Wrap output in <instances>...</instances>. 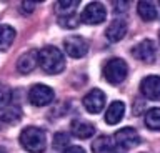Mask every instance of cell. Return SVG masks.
<instances>
[{"label":"cell","instance_id":"obj_10","mask_svg":"<svg viewBox=\"0 0 160 153\" xmlns=\"http://www.w3.org/2000/svg\"><path fill=\"white\" fill-rule=\"evenodd\" d=\"M140 90L148 100H160V77L148 75L140 83Z\"/></svg>","mask_w":160,"mask_h":153},{"label":"cell","instance_id":"obj_18","mask_svg":"<svg viewBox=\"0 0 160 153\" xmlns=\"http://www.w3.org/2000/svg\"><path fill=\"white\" fill-rule=\"evenodd\" d=\"M145 125L150 130H160V108H152L145 113Z\"/></svg>","mask_w":160,"mask_h":153},{"label":"cell","instance_id":"obj_9","mask_svg":"<svg viewBox=\"0 0 160 153\" xmlns=\"http://www.w3.org/2000/svg\"><path fill=\"white\" fill-rule=\"evenodd\" d=\"M65 52H67L68 57L72 58H82L87 55L88 52V43L83 40L82 37H68L63 43Z\"/></svg>","mask_w":160,"mask_h":153},{"label":"cell","instance_id":"obj_5","mask_svg":"<svg viewBox=\"0 0 160 153\" xmlns=\"http://www.w3.org/2000/svg\"><path fill=\"white\" fill-rule=\"evenodd\" d=\"M55 93L47 85H33L28 92V102L33 107H45L53 102Z\"/></svg>","mask_w":160,"mask_h":153},{"label":"cell","instance_id":"obj_29","mask_svg":"<svg viewBox=\"0 0 160 153\" xmlns=\"http://www.w3.org/2000/svg\"><path fill=\"white\" fill-rule=\"evenodd\" d=\"M158 5H160V2H158Z\"/></svg>","mask_w":160,"mask_h":153},{"label":"cell","instance_id":"obj_25","mask_svg":"<svg viewBox=\"0 0 160 153\" xmlns=\"http://www.w3.org/2000/svg\"><path fill=\"white\" fill-rule=\"evenodd\" d=\"M35 8V3H32V2H23L22 3V10H23V13L27 15V13H30Z\"/></svg>","mask_w":160,"mask_h":153},{"label":"cell","instance_id":"obj_19","mask_svg":"<svg viewBox=\"0 0 160 153\" xmlns=\"http://www.w3.org/2000/svg\"><path fill=\"white\" fill-rule=\"evenodd\" d=\"M78 2L77 0H60L57 3V10L62 13V15H72V13L77 10Z\"/></svg>","mask_w":160,"mask_h":153},{"label":"cell","instance_id":"obj_2","mask_svg":"<svg viewBox=\"0 0 160 153\" xmlns=\"http://www.w3.org/2000/svg\"><path fill=\"white\" fill-rule=\"evenodd\" d=\"M20 143L30 153H42L47 146V138L43 130L37 127H27L20 133Z\"/></svg>","mask_w":160,"mask_h":153},{"label":"cell","instance_id":"obj_3","mask_svg":"<svg viewBox=\"0 0 160 153\" xmlns=\"http://www.w3.org/2000/svg\"><path fill=\"white\" fill-rule=\"evenodd\" d=\"M127 73H128L127 63L122 58H112V60L107 62V65L103 68L105 80L112 83V85H120L127 78Z\"/></svg>","mask_w":160,"mask_h":153},{"label":"cell","instance_id":"obj_8","mask_svg":"<svg viewBox=\"0 0 160 153\" xmlns=\"http://www.w3.org/2000/svg\"><path fill=\"white\" fill-rule=\"evenodd\" d=\"M132 55L140 62L152 63L155 60V57H157V50H155V45L152 40H142L132 48Z\"/></svg>","mask_w":160,"mask_h":153},{"label":"cell","instance_id":"obj_6","mask_svg":"<svg viewBox=\"0 0 160 153\" xmlns=\"http://www.w3.org/2000/svg\"><path fill=\"white\" fill-rule=\"evenodd\" d=\"M115 145L120 146V148H125V150H130V148L137 146L140 143V136L138 133L130 127H125L122 130H118L115 133Z\"/></svg>","mask_w":160,"mask_h":153},{"label":"cell","instance_id":"obj_1","mask_svg":"<svg viewBox=\"0 0 160 153\" xmlns=\"http://www.w3.org/2000/svg\"><path fill=\"white\" fill-rule=\"evenodd\" d=\"M37 62L47 73H60L65 67V57L57 47H43L37 52Z\"/></svg>","mask_w":160,"mask_h":153},{"label":"cell","instance_id":"obj_4","mask_svg":"<svg viewBox=\"0 0 160 153\" xmlns=\"http://www.w3.org/2000/svg\"><path fill=\"white\" fill-rule=\"evenodd\" d=\"M105 17H107V10H105L103 3L90 2L82 10L78 20L83 23H88V25H98V23H102L105 20Z\"/></svg>","mask_w":160,"mask_h":153},{"label":"cell","instance_id":"obj_20","mask_svg":"<svg viewBox=\"0 0 160 153\" xmlns=\"http://www.w3.org/2000/svg\"><path fill=\"white\" fill-rule=\"evenodd\" d=\"M70 141V136L67 135V133L63 131H58L53 135V140H52V146L55 148V150H65Z\"/></svg>","mask_w":160,"mask_h":153},{"label":"cell","instance_id":"obj_12","mask_svg":"<svg viewBox=\"0 0 160 153\" xmlns=\"http://www.w3.org/2000/svg\"><path fill=\"white\" fill-rule=\"evenodd\" d=\"M70 130H72V133H73L77 138L87 140V138L93 136L95 127L92 125V123L85 122V120H73V122H72V127H70Z\"/></svg>","mask_w":160,"mask_h":153},{"label":"cell","instance_id":"obj_23","mask_svg":"<svg viewBox=\"0 0 160 153\" xmlns=\"http://www.w3.org/2000/svg\"><path fill=\"white\" fill-rule=\"evenodd\" d=\"M78 23V18L73 15H67V18H60V25H62L63 28H75Z\"/></svg>","mask_w":160,"mask_h":153},{"label":"cell","instance_id":"obj_26","mask_svg":"<svg viewBox=\"0 0 160 153\" xmlns=\"http://www.w3.org/2000/svg\"><path fill=\"white\" fill-rule=\"evenodd\" d=\"M113 7H115V10H117V12H120V10H125V8L128 7V3H125V2H120V3H118V2H117Z\"/></svg>","mask_w":160,"mask_h":153},{"label":"cell","instance_id":"obj_7","mask_svg":"<svg viewBox=\"0 0 160 153\" xmlns=\"http://www.w3.org/2000/svg\"><path fill=\"white\" fill-rule=\"evenodd\" d=\"M83 107L85 110L88 113H100L103 110L105 107V95L102 90H98V88H93V90H90L87 95L83 97Z\"/></svg>","mask_w":160,"mask_h":153},{"label":"cell","instance_id":"obj_15","mask_svg":"<svg viewBox=\"0 0 160 153\" xmlns=\"http://www.w3.org/2000/svg\"><path fill=\"white\" fill-rule=\"evenodd\" d=\"M115 148V141L112 136H107V135H102L98 136L97 140L93 141L92 145V151L93 153H112Z\"/></svg>","mask_w":160,"mask_h":153},{"label":"cell","instance_id":"obj_13","mask_svg":"<svg viewBox=\"0 0 160 153\" xmlns=\"http://www.w3.org/2000/svg\"><path fill=\"white\" fill-rule=\"evenodd\" d=\"M125 113V105L123 102H112L110 107L107 108V113H105V122L108 125H117V123L123 118Z\"/></svg>","mask_w":160,"mask_h":153},{"label":"cell","instance_id":"obj_16","mask_svg":"<svg viewBox=\"0 0 160 153\" xmlns=\"http://www.w3.org/2000/svg\"><path fill=\"white\" fill-rule=\"evenodd\" d=\"M137 12L142 20L145 22H152L157 18V8L152 2H147V0H142V2H138L137 5Z\"/></svg>","mask_w":160,"mask_h":153},{"label":"cell","instance_id":"obj_28","mask_svg":"<svg viewBox=\"0 0 160 153\" xmlns=\"http://www.w3.org/2000/svg\"><path fill=\"white\" fill-rule=\"evenodd\" d=\"M0 128H2V120H0Z\"/></svg>","mask_w":160,"mask_h":153},{"label":"cell","instance_id":"obj_21","mask_svg":"<svg viewBox=\"0 0 160 153\" xmlns=\"http://www.w3.org/2000/svg\"><path fill=\"white\" fill-rule=\"evenodd\" d=\"M12 100V92L10 88H7L5 85H0V110H3L5 107Z\"/></svg>","mask_w":160,"mask_h":153},{"label":"cell","instance_id":"obj_11","mask_svg":"<svg viewBox=\"0 0 160 153\" xmlns=\"http://www.w3.org/2000/svg\"><path fill=\"white\" fill-rule=\"evenodd\" d=\"M127 33V22L123 18H115V20L110 23L105 30V37L108 38L110 42H120Z\"/></svg>","mask_w":160,"mask_h":153},{"label":"cell","instance_id":"obj_24","mask_svg":"<svg viewBox=\"0 0 160 153\" xmlns=\"http://www.w3.org/2000/svg\"><path fill=\"white\" fill-rule=\"evenodd\" d=\"M62 153H85V150L82 146H77V145H70L67 146L65 150H62Z\"/></svg>","mask_w":160,"mask_h":153},{"label":"cell","instance_id":"obj_14","mask_svg":"<svg viewBox=\"0 0 160 153\" xmlns=\"http://www.w3.org/2000/svg\"><path fill=\"white\" fill-rule=\"evenodd\" d=\"M38 65V62H37V52H28V53H23L22 57L18 58V62H17V70L20 73H30V72H33V68Z\"/></svg>","mask_w":160,"mask_h":153},{"label":"cell","instance_id":"obj_22","mask_svg":"<svg viewBox=\"0 0 160 153\" xmlns=\"http://www.w3.org/2000/svg\"><path fill=\"white\" fill-rule=\"evenodd\" d=\"M3 120H7L8 123H18V120H20V110L17 107H13L12 110H8L7 113H5Z\"/></svg>","mask_w":160,"mask_h":153},{"label":"cell","instance_id":"obj_17","mask_svg":"<svg viewBox=\"0 0 160 153\" xmlns=\"http://www.w3.org/2000/svg\"><path fill=\"white\" fill-rule=\"evenodd\" d=\"M15 30L10 25H0V50H7L15 40Z\"/></svg>","mask_w":160,"mask_h":153},{"label":"cell","instance_id":"obj_27","mask_svg":"<svg viewBox=\"0 0 160 153\" xmlns=\"http://www.w3.org/2000/svg\"><path fill=\"white\" fill-rule=\"evenodd\" d=\"M0 153H7V151H5V150H3V148H2V146H0Z\"/></svg>","mask_w":160,"mask_h":153}]
</instances>
